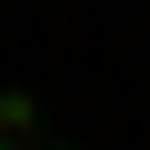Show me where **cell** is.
Wrapping results in <instances>:
<instances>
[{
	"label": "cell",
	"mask_w": 150,
	"mask_h": 150,
	"mask_svg": "<svg viewBox=\"0 0 150 150\" xmlns=\"http://www.w3.org/2000/svg\"><path fill=\"white\" fill-rule=\"evenodd\" d=\"M0 150H50V140H40V100H30V90H0Z\"/></svg>",
	"instance_id": "1"
}]
</instances>
